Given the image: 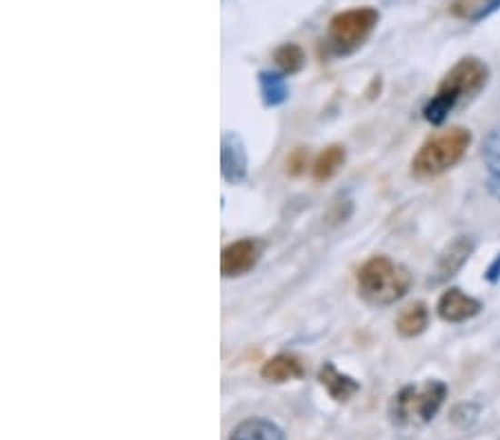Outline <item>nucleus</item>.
<instances>
[{
    "label": "nucleus",
    "mask_w": 500,
    "mask_h": 440,
    "mask_svg": "<svg viewBox=\"0 0 500 440\" xmlns=\"http://www.w3.org/2000/svg\"><path fill=\"white\" fill-rule=\"evenodd\" d=\"M472 145V132L465 127H449L434 134L412 160V174L420 180L443 176L463 160Z\"/></svg>",
    "instance_id": "obj_2"
},
{
    "label": "nucleus",
    "mask_w": 500,
    "mask_h": 440,
    "mask_svg": "<svg viewBox=\"0 0 500 440\" xmlns=\"http://www.w3.org/2000/svg\"><path fill=\"white\" fill-rule=\"evenodd\" d=\"M274 63L278 65L283 74H296L305 67L307 56H305L303 47L296 43H285L274 52Z\"/></svg>",
    "instance_id": "obj_16"
},
{
    "label": "nucleus",
    "mask_w": 500,
    "mask_h": 440,
    "mask_svg": "<svg viewBox=\"0 0 500 440\" xmlns=\"http://www.w3.org/2000/svg\"><path fill=\"white\" fill-rule=\"evenodd\" d=\"M412 287V276L403 265L387 256H372L358 269V292L369 305L387 307Z\"/></svg>",
    "instance_id": "obj_3"
},
{
    "label": "nucleus",
    "mask_w": 500,
    "mask_h": 440,
    "mask_svg": "<svg viewBox=\"0 0 500 440\" xmlns=\"http://www.w3.org/2000/svg\"><path fill=\"white\" fill-rule=\"evenodd\" d=\"M263 245L254 238H240L236 243H229L220 254V272L225 278L245 276L258 265Z\"/></svg>",
    "instance_id": "obj_6"
},
{
    "label": "nucleus",
    "mask_w": 500,
    "mask_h": 440,
    "mask_svg": "<svg viewBox=\"0 0 500 440\" xmlns=\"http://www.w3.org/2000/svg\"><path fill=\"white\" fill-rule=\"evenodd\" d=\"M305 374L303 360L294 354H278V356L269 358L260 369V376L269 383H287V380L300 378Z\"/></svg>",
    "instance_id": "obj_11"
},
{
    "label": "nucleus",
    "mask_w": 500,
    "mask_h": 440,
    "mask_svg": "<svg viewBox=\"0 0 500 440\" xmlns=\"http://www.w3.org/2000/svg\"><path fill=\"white\" fill-rule=\"evenodd\" d=\"M380 20L378 9L354 7L345 9L329 20L327 43L334 54H352L374 34Z\"/></svg>",
    "instance_id": "obj_5"
},
{
    "label": "nucleus",
    "mask_w": 500,
    "mask_h": 440,
    "mask_svg": "<svg viewBox=\"0 0 500 440\" xmlns=\"http://www.w3.org/2000/svg\"><path fill=\"white\" fill-rule=\"evenodd\" d=\"M287 167H289V174H294V176H296V174H300L305 167H307V154H305L303 149H296V152L289 156Z\"/></svg>",
    "instance_id": "obj_18"
},
{
    "label": "nucleus",
    "mask_w": 500,
    "mask_h": 440,
    "mask_svg": "<svg viewBox=\"0 0 500 440\" xmlns=\"http://www.w3.org/2000/svg\"><path fill=\"white\" fill-rule=\"evenodd\" d=\"M429 327V307L425 303L407 305L396 318V329L403 338H416Z\"/></svg>",
    "instance_id": "obj_13"
},
{
    "label": "nucleus",
    "mask_w": 500,
    "mask_h": 440,
    "mask_svg": "<svg viewBox=\"0 0 500 440\" xmlns=\"http://www.w3.org/2000/svg\"><path fill=\"white\" fill-rule=\"evenodd\" d=\"M474 252V243L467 236H456L452 240V243L447 245V247L443 249V254L438 256L436 269H434V274H436V283L440 280H447L452 276H456V274L463 269V265L467 263L469 256H472Z\"/></svg>",
    "instance_id": "obj_8"
},
{
    "label": "nucleus",
    "mask_w": 500,
    "mask_h": 440,
    "mask_svg": "<svg viewBox=\"0 0 500 440\" xmlns=\"http://www.w3.org/2000/svg\"><path fill=\"white\" fill-rule=\"evenodd\" d=\"M483 160L487 169L489 192L500 200V127L492 129L483 143Z\"/></svg>",
    "instance_id": "obj_14"
},
{
    "label": "nucleus",
    "mask_w": 500,
    "mask_h": 440,
    "mask_svg": "<svg viewBox=\"0 0 500 440\" xmlns=\"http://www.w3.org/2000/svg\"><path fill=\"white\" fill-rule=\"evenodd\" d=\"M229 440H285V432L272 420L249 418L232 429Z\"/></svg>",
    "instance_id": "obj_12"
},
{
    "label": "nucleus",
    "mask_w": 500,
    "mask_h": 440,
    "mask_svg": "<svg viewBox=\"0 0 500 440\" xmlns=\"http://www.w3.org/2000/svg\"><path fill=\"white\" fill-rule=\"evenodd\" d=\"M220 167L229 183H238L247 174V154L236 134H225L220 143Z\"/></svg>",
    "instance_id": "obj_9"
},
{
    "label": "nucleus",
    "mask_w": 500,
    "mask_h": 440,
    "mask_svg": "<svg viewBox=\"0 0 500 440\" xmlns=\"http://www.w3.org/2000/svg\"><path fill=\"white\" fill-rule=\"evenodd\" d=\"M489 80V67L476 56L460 58L443 80H440L436 94L425 105L423 116L427 123L440 125L447 120L449 114L463 105L465 100H472L485 89Z\"/></svg>",
    "instance_id": "obj_1"
},
{
    "label": "nucleus",
    "mask_w": 500,
    "mask_h": 440,
    "mask_svg": "<svg viewBox=\"0 0 500 440\" xmlns=\"http://www.w3.org/2000/svg\"><path fill=\"white\" fill-rule=\"evenodd\" d=\"M480 309H483V303L478 298L467 296L456 287L447 289L438 300V316L445 323H465V320L478 316Z\"/></svg>",
    "instance_id": "obj_7"
},
{
    "label": "nucleus",
    "mask_w": 500,
    "mask_h": 440,
    "mask_svg": "<svg viewBox=\"0 0 500 440\" xmlns=\"http://www.w3.org/2000/svg\"><path fill=\"white\" fill-rule=\"evenodd\" d=\"M318 378H320V385L327 389L329 396L338 400V403H347L349 398L356 396L360 392V385L356 380L347 376V374H340L334 363H325V367L320 369Z\"/></svg>",
    "instance_id": "obj_10"
},
{
    "label": "nucleus",
    "mask_w": 500,
    "mask_h": 440,
    "mask_svg": "<svg viewBox=\"0 0 500 440\" xmlns=\"http://www.w3.org/2000/svg\"><path fill=\"white\" fill-rule=\"evenodd\" d=\"M260 89L267 105H280L287 98V83L278 74H260Z\"/></svg>",
    "instance_id": "obj_17"
},
{
    "label": "nucleus",
    "mask_w": 500,
    "mask_h": 440,
    "mask_svg": "<svg viewBox=\"0 0 500 440\" xmlns=\"http://www.w3.org/2000/svg\"><path fill=\"white\" fill-rule=\"evenodd\" d=\"M447 398V385L427 380L420 387H405L394 396L392 420L396 425H425L443 407Z\"/></svg>",
    "instance_id": "obj_4"
},
{
    "label": "nucleus",
    "mask_w": 500,
    "mask_h": 440,
    "mask_svg": "<svg viewBox=\"0 0 500 440\" xmlns=\"http://www.w3.org/2000/svg\"><path fill=\"white\" fill-rule=\"evenodd\" d=\"M345 158H347V154H345L343 145H329V147L323 149V152L318 154V158L314 160V180H316V183H325V180L336 176L340 167L345 165Z\"/></svg>",
    "instance_id": "obj_15"
}]
</instances>
